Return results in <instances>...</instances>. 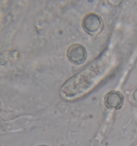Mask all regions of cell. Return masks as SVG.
<instances>
[{"instance_id":"obj_3","label":"cell","mask_w":137,"mask_h":146,"mask_svg":"<svg viewBox=\"0 0 137 146\" xmlns=\"http://www.w3.org/2000/svg\"><path fill=\"white\" fill-rule=\"evenodd\" d=\"M82 27L87 33L95 34L101 31L103 25L101 17L95 13L86 15L82 20Z\"/></svg>"},{"instance_id":"obj_1","label":"cell","mask_w":137,"mask_h":146,"mask_svg":"<svg viewBox=\"0 0 137 146\" xmlns=\"http://www.w3.org/2000/svg\"><path fill=\"white\" fill-rule=\"evenodd\" d=\"M97 63L91 62L66 81L60 89L61 97L66 100H74L90 89L100 74Z\"/></svg>"},{"instance_id":"obj_6","label":"cell","mask_w":137,"mask_h":146,"mask_svg":"<svg viewBox=\"0 0 137 146\" xmlns=\"http://www.w3.org/2000/svg\"><path fill=\"white\" fill-rule=\"evenodd\" d=\"M38 146H47L46 145H39Z\"/></svg>"},{"instance_id":"obj_4","label":"cell","mask_w":137,"mask_h":146,"mask_svg":"<svg viewBox=\"0 0 137 146\" xmlns=\"http://www.w3.org/2000/svg\"><path fill=\"white\" fill-rule=\"evenodd\" d=\"M105 104L109 108L119 109L121 108L123 103V96L117 91H111L106 95Z\"/></svg>"},{"instance_id":"obj_2","label":"cell","mask_w":137,"mask_h":146,"mask_svg":"<svg viewBox=\"0 0 137 146\" xmlns=\"http://www.w3.org/2000/svg\"><path fill=\"white\" fill-rule=\"evenodd\" d=\"M67 57L69 61L75 65L83 64L87 57L86 48L82 45L74 44L70 46L67 50Z\"/></svg>"},{"instance_id":"obj_5","label":"cell","mask_w":137,"mask_h":146,"mask_svg":"<svg viewBox=\"0 0 137 146\" xmlns=\"http://www.w3.org/2000/svg\"><path fill=\"white\" fill-rule=\"evenodd\" d=\"M133 99L137 103V88H136L133 93Z\"/></svg>"}]
</instances>
